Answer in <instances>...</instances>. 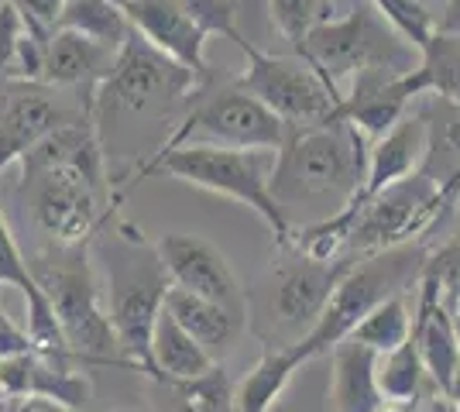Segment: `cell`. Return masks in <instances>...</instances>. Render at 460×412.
Instances as JSON below:
<instances>
[{
  "label": "cell",
  "mask_w": 460,
  "mask_h": 412,
  "mask_svg": "<svg viewBox=\"0 0 460 412\" xmlns=\"http://www.w3.org/2000/svg\"><path fill=\"white\" fill-rule=\"evenodd\" d=\"M454 316V330H457V340H460V313H450Z\"/></svg>",
  "instance_id": "60d3db41"
},
{
  "label": "cell",
  "mask_w": 460,
  "mask_h": 412,
  "mask_svg": "<svg viewBox=\"0 0 460 412\" xmlns=\"http://www.w3.org/2000/svg\"><path fill=\"white\" fill-rule=\"evenodd\" d=\"M237 48L244 52L248 69L234 83L254 100H261L288 127L333 120L344 93L313 62H306L303 56H271V52L254 48L248 39L237 41Z\"/></svg>",
  "instance_id": "9c48e42d"
},
{
  "label": "cell",
  "mask_w": 460,
  "mask_h": 412,
  "mask_svg": "<svg viewBox=\"0 0 460 412\" xmlns=\"http://www.w3.org/2000/svg\"><path fill=\"white\" fill-rule=\"evenodd\" d=\"M299 368L303 361L292 344L269 351L234 389V412H271V406L282 399L286 385Z\"/></svg>",
  "instance_id": "603a6c76"
},
{
  "label": "cell",
  "mask_w": 460,
  "mask_h": 412,
  "mask_svg": "<svg viewBox=\"0 0 460 412\" xmlns=\"http://www.w3.org/2000/svg\"><path fill=\"white\" fill-rule=\"evenodd\" d=\"M416 412H454V406H450V399L443 392H429V395H422V402Z\"/></svg>",
  "instance_id": "8d00e7d4"
},
{
  "label": "cell",
  "mask_w": 460,
  "mask_h": 412,
  "mask_svg": "<svg viewBox=\"0 0 460 412\" xmlns=\"http://www.w3.org/2000/svg\"><path fill=\"white\" fill-rule=\"evenodd\" d=\"M416 4H420V7H426L433 18H440V11L447 7V0H416Z\"/></svg>",
  "instance_id": "f35d334b"
},
{
  "label": "cell",
  "mask_w": 460,
  "mask_h": 412,
  "mask_svg": "<svg viewBox=\"0 0 460 412\" xmlns=\"http://www.w3.org/2000/svg\"><path fill=\"white\" fill-rule=\"evenodd\" d=\"M420 69L426 76V90L443 100L460 103V31H433L422 45Z\"/></svg>",
  "instance_id": "4316f807"
},
{
  "label": "cell",
  "mask_w": 460,
  "mask_h": 412,
  "mask_svg": "<svg viewBox=\"0 0 460 412\" xmlns=\"http://www.w3.org/2000/svg\"><path fill=\"white\" fill-rule=\"evenodd\" d=\"M28 31V21L14 0H0V86L11 79V66L18 56V45Z\"/></svg>",
  "instance_id": "1f68e13d"
},
{
  "label": "cell",
  "mask_w": 460,
  "mask_h": 412,
  "mask_svg": "<svg viewBox=\"0 0 460 412\" xmlns=\"http://www.w3.org/2000/svg\"><path fill=\"white\" fill-rule=\"evenodd\" d=\"M199 86H207L192 69L172 56L158 52L152 41L141 39L135 28L128 41L117 48L111 73L100 79L93 93L96 110H117V114H158L175 103L192 97Z\"/></svg>",
  "instance_id": "ba28073f"
},
{
  "label": "cell",
  "mask_w": 460,
  "mask_h": 412,
  "mask_svg": "<svg viewBox=\"0 0 460 412\" xmlns=\"http://www.w3.org/2000/svg\"><path fill=\"white\" fill-rule=\"evenodd\" d=\"M420 402H392V399H382V406H378L375 412H416L420 409Z\"/></svg>",
  "instance_id": "74e56055"
},
{
  "label": "cell",
  "mask_w": 460,
  "mask_h": 412,
  "mask_svg": "<svg viewBox=\"0 0 460 412\" xmlns=\"http://www.w3.org/2000/svg\"><path fill=\"white\" fill-rule=\"evenodd\" d=\"M4 107H0V172L28 155L39 141L69 124L66 107L52 100L41 83H4ZM86 114V110H83Z\"/></svg>",
  "instance_id": "4fadbf2b"
},
{
  "label": "cell",
  "mask_w": 460,
  "mask_h": 412,
  "mask_svg": "<svg viewBox=\"0 0 460 412\" xmlns=\"http://www.w3.org/2000/svg\"><path fill=\"white\" fill-rule=\"evenodd\" d=\"M350 337L361 340V344L371 347L375 354L392 351V347L405 344V340L412 337V310H409L405 293H392V295H385L382 302H375V306L361 316V323L350 330Z\"/></svg>",
  "instance_id": "484cf974"
},
{
  "label": "cell",
  "mask_w": 460,
  "mask_h": 412,
  "mask_svg": "<svg viewBox=\"0 0 460 412\" xmlns=\"http://www.w3.org/2000/svg\"><path fill=\"white\" fill-rule=\"evenodd\" d=\"M429 93L426 90V76L422 69L412 73H388V69H365L350 76V90L341 97V107L333 120H347L354 124L365 141H378V137L402 118L405 110Z\"/></svg>",
  "instance_id": "7c38bea8"
},
{
  "label": "cell",
  "mask_w": 460,
  "mask_h": 412,
  "mask_svg": "<svg viewBox=\"0 0 460 412\" xmlns=\"http://www.w3.org/2000/svg\"><path fill=\"white\" fill-rule=\"evenodd\" d=\"M375 381H378L382 399H392V402H420L426 395L429 378H426L412 337L392 351L375 354Z\"/></svg>",
  "instance_id": "d4e9b609"
},
{
  "label": "cell",
  "mask_w": 460,
  "mask_h": 412,
  "mask_svg": "<svg viewBox=\"0 0 460 412\" xmlns=\"http://www.w3.org/2000/svg\"><path fill=\"white\" fill-rule=\"evenodd\" d=\"M28 351H35L28 330L18 327V323L7 316L4 302H0V361H4V357H18V354H28Z\"/></svg>",
  "instance_id": "836d02e7"
},
{
  "label": "cell",
  "mask_w": 460,
  "mask_h": 412,
  "mask_svg": "<svg viewBox=\"0 0 460 412\" xmlns=\"http://www.w3.org/2000/svg\"><path fill=\"white\" fill-rule=\"evenodd\" d=\"M437 28L440 31H460V0H447V7L437 18Z\"/></svg>",
  "instance_id": "d590c367"
},
{
  "label": "cell",
  "mask_w": 460,
  "mask_h": 412,
  "mask_svg": "<svg viewBox=\"0 0 460 412\" xmlns=\"http://www.w3.org/2000/svg\"><path fill=\"white\" fill-rule=\"evenodd\" d=\"M0 412H79V409L58 402V399H45V395H0Z\"/></svg>",
  "instance_id": "e575fe53"
},
{
  "label": "cell",
  "mask_w": 460,
  "mask_h": 412,
  "mask_svg": "<svg viewBox=\"0 0 460 412\" xmlns=\"http://www.w3.org/2000/svg\"><path fill=\"white\" fill-rule=\"evenodd\" d=\"M426 152H429V124H426V114L416 110V103H412L378 141H371L365 186L358 189L354 203H365L388 189L392 182L416 176L426 162Z\"/></svg>",
  "instance_id": "5bb4252c"
},
{
  "label": "cell",
  "mask_w": 460,
  "mask_h": 412,
  "mask_svg": "<svg viewBox=\"0 0 460 412\" xmlns=\"http://www.w3.org/2000/svg\"><path fill=\"white\" fill-rule=\"evenodd\" d=\"M56 28L79 31L111 52H117L131 35V21L124 14L120 0H66L58 11Z\"/></svg>",
  "instance_id": "cb8c5ba5"
},
{
  "label": "cell",
  "mask_w": 460,
  "mask_h": 412,
  "mask_svg": "<svg viewBox=\"0 0 460 412\" xmlns=\"http://www.w3.org/2000/svg\"><path fill=\"white\" fill-rule=\"evenodd\" d=\"M120 244L124 251L114 255V261H107V316L131 372H141L158 381L152 361V330L172 282L155 248L152 251L145 248L141 255L135 251L141 244V231H135L131 224L120 227Z\"/></svg>",
  "instance_id": "8992f818"
},
{
  "label": "cell",
  "mask_w": 460,
  "mask_h": 412,
  "mask_svg": "<svg viewBox=\"0 0 460 412\" xmlns=\"http://www.w3.org/2000/svg\"><path fill=\"white\" fill-rule=\"evenodd\" d=\"M447 399H450V406H454V412H460V372H457V378H454V385H450V392H447Z\"/></svg>",
  "instance_id": "ab89813d"
},
{
  "label": "cell",
  "mask_w": 460,
  "mask_h": 412,
  "mask_svg": "<svg viewBox=\"0 0 460 412\" xmlns=\"http://www.w3.org/2000/svg\"><path fill=\"white\" fill-rule=\"evenodd\" d=\"M271 169H275V152L269 148L237 152V148H213V145H186L162 158H145L120 186H114V199H120L131 186L145 182V179L172 176L196 189H207V193L251 206L271 227L275 241L282 248H292L296 227L288 224V216L271 197Z\"/></svg>",
  "instance_id": "7a4b0ae2"
},
{
  "label": "cell",
  "mask_w": 460,
  "mask_h": 412,
  "mask_svg": "<svg viewBox=\"0 0 460 412\" xmlns=\"http://www.w3.org/2000/svg\"><path fill=\"white\" fill-rule=\"evenodd\" d=\"M111 48L96 45L79 31L69 28H52L45 39V62H41V86H58V90H86L96 93L100 79L114 66Z\"/></svg>",
  "instance_id": "e0dca14e"
},
{
  "label": "cell",
  "mask_w": 460,
  "mask_h": 412,
  "mask_svg": "<svg viewBox=\"0 0 460 412\" xmlns=\"http://www.w3.org/2000/svg\"><path fill=\"white\" fill-rule=\"evenodd\" d=\"M367 141L347 120H323L306 127H288L275 152L271 197L288 216L292 206H316L320 216L344 210L365 186Z\"/></svg>",
  "instance_id": "6da1fadb"
},
{
  "label": "cell",
  "mask_w": 460,
  "mask_h": 412,
  "mask_svg": "<svg viewBox=\"0 0 460 412\" xmlns=\"http://www.w3.org/2000/svg\"><path fill=\"white\" fill-rule=\"evenodd\" d=\"M152 361H155V372H158V381H186V378H196V374L210 372L213 361L210 354L203 351L196 340H192L182 323L175 320L165 306L162 313L155 320V330H152Z\"/></svg>",
  "instance_id": "7402d4cb"
},
{
  "label": "cell",
  "mask_w": 460,
  "mask_h": 412,
  "mask_svg": "<svg viewBox=\"0 0 460 412\" xmlns=\"http://www.w3.org/2000/svg\"><path fill=\"white\" fill-rule=\"evenodd\" d=\"M192 97H196L192 107L172 127V135L148 158H162L186 145H213V148H237V152H254V148L279 152L282 148L288 124L279 114H271L261 100L244 93L237 83L217 86L210 93H203L199 86Z\"/></svg>",
  "instance_id": "52a82bcc"
},
{
  "label": "cell",
  "mask_w": 460,
  "mask_h": 412,
  "mask_svg": "<svg viewBox=\"0 0 460 412\" xmlns=\"http://www.w3.org/2000/svg\"><path fill=\"white\" fill-rule=\"evenodd\" d=\"M296 56L313 62L333 86L341 79L365 73V69H388V73H412L420 69V48L399 35L371 0H354L341 18L323 21L299 41Z\"/></svg>",
  "instance_id": "277c9868"
},
{
  "label": "cell",
  "mask_w": 460,
  "mask_h": 412,
  "mask_svg": "<svg viewBox=\"0 0 460 412\" xmlns=\"http://www.w3.org/2000/svg\"><path fill=\"white\" fill-rule=\"evenodd\" d=\"M422 275L429 282H437L443 306L450 313H460V231L437 251H429L422 261Z\"/></svg>",
  "instance_id": "f546056e"
},
{
  "label": "cell",
  "mask_w": 460,
  "mask_h": 412,
  "mask_svg": "<svg viewBox=\"0 0 460 412\" xmlns=\"http://www.w3.org/2000/svg\"><path fill=\"white\" fill-rule=\"evenodd\" d=\"M0 289H21L24 295V330L31 337V344L39 347L41 354H49L45 347H52V354L66 351V337H62V327H58L56 313L49 306V299L41 293V285L31 275V265L24 251L18 248V241L7 227V216L0 210Z\"/></svg>",
  "instance_id": "ac0fdd59"
},
{
  "label": "cell",
  "mask_w": 460,
  "mask_h": 412,
  "mask_svg": "<svg viewBox=\"0 0 460 412\" xmlns=\"http://www.w3.org/2000/svg\"><path fill=\"white\" fill-rule=\"evenodd\" d=\"M354 255H344L337 261H309L303 258L299 265H292L279 285H275V313L288 327H299V323H316V316L323 313L326 299L333 293V285L341 282V275L350 268Z\"/></svg>",
  "instance_id": "d6986e66"
},
{
  "label": "cell",
  "mask_w": 460,
  "mask_h": 412,
  "mask_svg": "<svg viewBox=\"0 0 460 412\" xmlns=\"http://www.w3.org/2000/svg\"><path fill=\"white\" fill-rule=\"evenodd\" d=\"M175 7L186 14V18L210 39V35H220L227 41L244 39L237 31V0H175Z\"/></svg>",
  "instance_id": "4dcf8cb0"
},
{
  "label": "cell",
  "mask_w": 460,
  "mask_h": 412,
  "mask_svg": "<svg viewBox=\"0 0 460 412\" xmlns=\"http://www.w3.org/2000/svg\"><path fill=\"white\" fill-rule=\"evenodd\" d=\"M271 4V21L282 31V39L299 48V41L323 21L341 18L354 0H269Z\"/></svg>",
  "instance_id": "83f0119b"
},
{
  "label": "cell",
  "mask_w": 460,
  "mask_h": 412,
  "mask_svg": "<svg viewBox=\"0 0 460 412\" xmlns=\"http://www.w3.org/2000/svg\"><path fill=\"white\" fill-rule=\"evenodd\" d=\"M412 340L429 378L433 392H450L454 378L460 372V340L454 330V316L443 306L437 282L420 275V302L412 313Z\"/></svg>",
  "instance_id": "2e32d148"
},
{
  "label": "cell",
  "mask_w": 460,
  "mask_h": 412,
  "mask_svg": "<svg viewBox=\"0 0 460 412\" xmlns=\"http://www.w3.org/2000/svg\"><path fill=\"white\" fill-rule=\"evenodd\" d=\"M358 220L350 231L347 255H375L399 244H412L416 237L433 231L443 220L447 206L440 199V182L426 172L392 182L378 197L358 203Z\"/></svg>",
  "instance_id": "30bf717a"
},
{
  "label": "cell",
  "mask_w": 460,
  "mask_h": 412,
  "mask_svg": "<svg viewBox=\"0 0 460 412\" xmlns=\"http://www.w3.org/2000/svg\"><path fill=\"white\" fill-rule=\"evenodd\" d=\"M422 261L426 255L412 244H399L375 255H354L350 268L341 275V282L326 299L323 313L316 316V323L299 340H292L299 361L309 364L313 357L330 354L333 344L350 337V330L361 323V316L375 302H382L392 293H405V285L422 275Z\"/></svg>",
  "instance_id": "5b68a950"
},
{
  "label": "cell",
  "mask_w": 460,
  "mask_h": 412,
  "mask_svg": "<svg viewBox=\"0 0 460 412\" xmlns=\"http://www.w3.org/2000/svg\"><path fill=\"white\" fill-rule=\"evenodd\" d=\"M0 107H4V93H0Z\"/></svg>",
  "instance_id": "b9f144b4"
},
{
  "label": "cell",
  "mask_w": 460,
  "mask_h": 412,
  "mask_svg": "<svg viewBox=\"0 0 460 412\" xmlns=\"http://www.w3.org/2000/svg\"><path fill=\"white\" fill-rule=\"evenodd\" d=\"M175 395V412H234V385L220 361L210 372L186 378V381H165Z\"/></svg>",
  "instance_id": "f1b7e54d"
},
{
  "label": "cell",
  "mask_w": 460,
  "mask_h": 412,
  "mask_svg": "<svg viewBox=\"0 0 460 412\" xmlns=\"http://www.w3.org/2000/svg\"><path fill=\"white\" fill-rule=\"evenodd\" d=\"M165 310L182 323V330L210 354L213 361L227 357L237 344V337L244 330V313L230 310L224 302H213L203 295H192L179 285H169L165 293Z\"/></svg>",
  "instance_id": "ffe728a7"
},
{
  "label": "cell",
  "mask_w": 460,
  "mask_h": 412,
  "mask_svg": "<svg viewBox=\"0 0 460 412\" xmlns=\"http://www.w3.org/2000/svg\"><path fill=\"white\" fill-rule=\"evenodd\" d=\"M14 4H18V11L24 14V21H28L31 31L49 35V31L56 28L58 11H62L66 0H14Z\"/></svg>",
  "instance_id": "d6a6232c"
},
{
  "label": "cell",
  "mask_w": 460,
  "mask_h": 412,
  "mask_svg": "<svg viewBox=\"0 0 460 412\" xmlns=\"http://www.w3.org/2000/svg\"><path fill=\"white\" fill-rule=\"evenodd\" d=\"M120 7L141 39H148L158 52L182 62L203 83L210 79L207 35L175 7V0H120Z\"/></svg>",
  "instance_id": "9a60e30c"
},
{
  "label": "cell",
  "mask_w": 460,
  "mask_h": 412,
  "mask_svg": "<svg viewBox=\"0 0 460 412\" xmlns=\"http://www.w3.org/2000/svg\"><path fill=\"white\" fill-rule=\"evenodd\" d=\"M330 361H333V381H330L333 412H375L382 406L371 347L354 337H344L341 344L330 347Z\"/></svg>",
  "instance_id": "44dd1931"
},
{
  "label": "cell",
  "mask_w": 460,
  "mask_h": 412,
  "mask_svg": "<svg viewBox=\"0 0 460 412\" xmlns=\"http://www.w3.org/2000/svg\"><path fill=\"white\" fill-rule=\"evenodd\" d=\"M28 265L56 313L73 357L90 361V364L131 368L128 357L120 354L107 306L100 302V282L93 272V241H83V244H56L52 241Z\"/></svg>",
  "instance_id": "3957f363"
},
{
  "label": "cell",
  "mask_w": 460,
  "mask_h": 412,
  "mask_svg": "<svg viewBox=\"0 0 460 412\" xmlns=\"http://www.w3.org/2000/svg\"><path fill=\"white\" fill-rule=\"evenodd\" d=\"M155 255H158V261H162V268H165L172 285H179V289H186L192 295L213 299V302H224L230 310H241L244 313L241 282H237L230 261L213 241H207V237L199 234H186V231H175V234L158 237Z\"/></svg>",
  "instance_id": "8fae6325"
}]
</instances>
